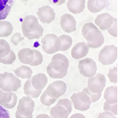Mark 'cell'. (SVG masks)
<instances>
[{"mask_svg": "<svg viewBox=\"0 0 120 118\" xmlns=\"http://www.w3.org/2000/svg\"><path fill=\"white\" fill-rule=\"evenodd\" d=\"M22 85L21 80L13 73L3 72L0 73V89L4 92H15Z\"/></svg>", "mask_w": 120, "mask_h": 118, "instance_id": "obj_1", "label": "cell"}, {"mask_svg": "<svg viewBox=\"0 0 120 118\" xmlns=\"http://www.w3.org/2000/svg\"><path fill=\"white\" fill-rule=\"evenodd\" d=\"M60 39L54 34H47L41 38V47L48 54H52L60 51Z\"/></svg>", "mask_w": 120, "mask_h": 118, "instance_id": "obj_2", "label": "cell"}, {"mask_svg": "<svg viewBox=\"0 0 120 118\" xmlns=\"http://www.w3.org/2000/svg\"><path fill=\"white\" fill-rule=\"evenodd\" d=\"M117 59V48L115 45H106L98 52V61L104 65H112Z\"/></svg>", "mask_w": 120, "mask_h": 118, "instance_id": "obj_3", "label": "cell"}, {"mask_svg": "<svg viewBox=\"0 0 120 118\" xmlns=\"http://www.w3.org/2000/svg\"><path fill=\"white\" fill-rule=\"evenodd\" d=\"M68 68L59 61H51L47 66V73L52 79H62L68 74Z\"/></svg>", "mask_w": 120, "mask_h": 118, "instance_id": "obj_4", "label": "cell"}, {"mask_svg": "<svg viewBox=\"0 0 120 118\" xmlns=\"http://www.w3.org/2000/svg\"><path fill=\"white\" fill-rule=\"evenodd\" d=\"M70 101L72 103V107L81 111H87L91 105L89 97L83 92H77L72 94L70 96Z\"/></svg>", "mask_w": 120, "mask_h": 118, "instance_id": "obj_5", "label": "cell"}, {"mask_svg": "<svg viewBox=\"0 0 120 118\" xmlns=\"http://www.w3.org/2000/svg\"><path fill=\"white\" fill-rule=\"evenodd\" d=\"M106 84L105 76L101 73H96L94 76L88 78L87 81V88L89 91L95 94H98L104 90Z\"/></svg>", "mask_w": 120, "mask_h": 118, "instance_id": "obj_6", "label": "cell"}, {"mask_svg": "<svg viewBox=\"0 0 120 118\" xmlns=\"http://www.w3.org/2000/svg\"><path fill=\"white\" fill-rule=\"evenodd\" d=\"M78 69L83 77L90 78L97 73V64L91 58H82L78 64Z\"/></svg>", "mask_w": 120, "mask_h": 118, "instance_id": "obj_7", "label": "cell"}, {"mask_svg": "<svg viewBox=\"0 0 120 118\" xmlns=\"http://www.w3.org/2000/svg\"><path fill=\"white\" fill-rule=\"evenodd\" d=\"M67 91V84L63 81H52V83H50L47 87V89L45 90L46 94L52 98H59L60 96H62Z\"/></svg>", "mask_w": 120, "mask_h": 118, "instance_id": "obj_8", "label": "cell"}, {"mask_svg": "<svg viewBox=\"0 0 120 118\" xmlns=\"http://www.w3.org/2000/svg\"><path fill=\"white\" fill-rule=\"evenodd\" d=\"M35 109V102L34 100L29 96H22L19 101L17 105V112H19L22 115H31L33 114Z\"/></svg>", "mask_w": 120, "mask_h": 118, "instance_id": "obj_9", "label": "cell"}, {"mask_svg": "<svg viewBox=\"0 0 120 118\" xmlns=\"http://www.w3.org/2000/svg\"><path fill=\"white\" fill-rule=\"evenodd\" d=\"M84 38L86 39L87 46L89 48H93V49H97L104 43V36L98 29L90 31L85 36Z\"/></svg>", "mask_w": 120, "mask_h": 118, "instance_id": "obj_10", "label": "cell"}, {"mask_svg": "<svg viewBox=\"0 0 120 118\" xmlns=\"http://www.w3.org/2000/svg\"><path fill=\"white\" fill-rule=\"evenodd\" d=\"M38 20L43 23H51L55 18V12L50 6H42L37 12Z\"/></svg>", "mask_w": 120, "mask_h": 118, "instance_id": "obj_11", "label": "cell"}, {"mask_svg": "<svg viewBox=\"0 0 120 118\" xmlns=\"http://www.w3.org/2000/svg\"><path fill=\"white\" fill-rule=\"evenodd\" d=\"M113 20L114 18L111 14L104 12L97 16L95 19V25L100 30H108L113 23Z\"/></svg>", "mask_w": 120, "mask_h": 118, "instance_id": "obj_12", "label": "cell"}, {"mask_svg": "<svg viewBox=\"0 0 120 118\" xmlns=\"http://www.w3.org/2000/svg\"><path fill=\"white\" fill-rule=\"evenodd\" d=\"M60 26L63 31L72 33L76 30V20L70 14H63L60 18Z\"/></svg>", "mask_w": 120, "mask_h": 118, "instance_id": "obj_13", "label": "cell"}, {"mask_svg": "<svg viewBox=\"0 0 120 118\" xmlns=\"http://www.w3.org/2000/svg\"><path fill=\"white\" fill-rule=\"evenodd\" d=\"M38 20L34 15H26L22 21V33H30L38 27Z\"/></svg>", "mask_w": 120, "mask_h": 118, "instance_id": "obj_14", "label": "cell"}, {"mask_svg": "<svg viewBox=\"0 0 120 118\" xmlns=\"http://www.w3.org/2000/svg\"><path fill=\"white\" fill-rule=\"evenodd\" d=\"M89 52V47L86 42H78L76 43L71 50V56L73 59H82L87 55Z\"/></svg>", "mask_w": 120, "mask_h": 118, "instance_id": "obj_15", "label": "cell"}, {"mask_svg": "<svg viewBox=\"0 0 120 118\" xmlns=\"http://www.w3.org/2000/svg\"><path fill=\"white\" fill-rule=\"evenodd\" d=\"M30 81H31L32 86L36 90H40V91H42L44 89V87L46 86V84L48 82V79H47L46 75L43 73H38V74L32 76Z\"/></svg>", "mask_w": 120, "mask_h": 118, "instance_id": "obj_16", "label": "cell"}, {"mask_svg": "<svg viewBox=\"0 0 120 118\" xmlns=\"http://www.w3.org/2000/svg\"><path fill=\"white\" fill-rule=\"evenodd\" d=\"M19 61L23 65H31L34 59V51L30 48H23L18 52Z\"/></svg>", "mask_w": 120, "mask_h": 118, "instance_id": "obj_17", "label": "cell"}, {"mask_svg": "<svg viewBox=\"0 0 120 118\" xmlns=\"http://www.w3.org/2000/svg\"><path fill=\"white\" fill-rule=\"evenodd\" d=\"M67 7L69 12L73 14H79L83 11L85 7L84 0H68L67 3Z\"/></svg>", "mask_w": 120, "mask_h": 118, "instance_id": "obj_18", "label": "cell"}, {"mask_svg": "<svg viewBox=\"0 0 120 118\" xmlns=\"http://www.w3.org/2000/svg\"><path fill=\"white\" fill-rule=\"evenodd\" d=\"M104 99L109 104L117 103V87L115 85L109 86L104 91Z\"/></svg>", "mask_w": 120, "mask_h": 118, "instance_id": "obj_19", "label": "cell"}, {"mask_svg": "<svg viewBox=\"0 0 120 118\" xmlns=\"http://www.w3.org/2000/svg\"><path fill=\"white\" fill-rule=\"evenodd\" d=\"M14 4V0H0V21L5 20Z\"/></svg>", "mask_w": 120, "mask_h": 118, "instance_id": "obj_20", "label": "cell"}, {"mask_svg": "<svg viewBox=\"0 0 120 118\" xmlns=\"http://www.w3.org/2000/svg\"><path fill=\"white\" fill-rule=\"evenodd\" d=\"M32 74H33V70L31 69V67L25 65L21 66L16 69H14V75L19 79H26V80L31 79Z\"/></svg>", "mask_w": 120, "mask_h": 118, "instance_id": "obj_21", "label": "cell"}, {"mask_svg": "<svg viewBox=\"0 0 120 118\" xmlns=\"http://www.w3.org/2000/svg\"><path fill=\"white\" fill-rule=\"evenodd\" d=\"M87 8L92 13H97L101 11L106 6V0H88Z\"/></svg>", "mask_w": 120, "mask_h": 118, "instance_id": "obj_22", "label": "cell"}, {"mask_svg": "<svg viewBox=\"0 0 120 118\" xmlns=\"http://www.w3.org/2000/svg\"><path fill=\"white\" fill-rule=\"evenodd\" d=\"M23 92L24 94L26 95V96H29L31 98H36L38 96H39L42 93V91L40 90H36L32 84H31V81L30 79L26 80V81L24 82V85H23Z\"/></svg>", "mask_w": 120, "mask_h": 118, "instance_id": "obj_23", "label": "cell"}, {"mask_svg": "<svg viewBox=\"0 0 120 118\" xmlns=\"http://www.w3.org/2000/svg\"><path fill=\"white\" fill-rule=\"evenodd\" d=\"M68 111L59 105H55L52 107L50 111V116L52 118H68Z\"/></svg>", "mask_w": 120, "mask_h": 118, "instance_id": "obj_24", "label": "cell"}, {"mask_svg": "<svg viewBox=\"0 0 120 118\" xmlns=\"http://www.w3.org/2000/svg\"><path fill=\"white\" fill-rule=\"evenodd\" d=\"M13 26L8 21H0V37H7L12 34Z\"/></svg>", "mask_w": 120, "mask_h": 118, "instance_id": "obj_25", "label": "cell"}, {"mask_svg": "<svg viewBox=\"0 0 120 118\" xmlns=\"http://www.w3.org/2000/svg\"><path fill=\"white\" fill-rule=\"evenodd\" d=\"M59 39H60V43H61V46H60V51H67L68 50L71 45H72V38L68 36V35H61L58 37Z\"/></svg>", "mask_w": 120, "mask_h": 118, "instance_id": "obj_26", "label": "cell"}, {"mask_svg": "<svg viewBox=\"0 0 120 118\" xmlns=\"http://www.w3.org/2000/svg\"><path fill=\"white\" fill-rule=\"evenodd\" d=\"M22 35H23V37H26V38H28V39L39 38V37H41L42 35H43V27L39 24L38 27L36 30H34V31H32V32H30V33H22Z\"/></svg>", "mask_w": 120, "mask_h": 118, "instance_id": "obj_27", "label": "cell"}, {"mask_svg": "<svg viewBox=\"0 0 120 118\" xmlns=\"http://www.w3.org/2000/svg\"><path fill=\"white\" fill-rule=\"evenodd\" d=\"M13 92H4L0 89V106H4L6 104H8L13 96Z\"/></svg>", "mask_w": 120, "mask_h": 118, "instance_id": "obj_28", "label": "cell"}, {"mask_svg": "<svg viewBox=\"0 0 120 118\" xmlns=\"http://www.w3.org/2000/svg\"><path fill=\"white\" fill-rule=\"evenodd\" d=\"M16 59V55H15V52L10 50V52H8V54H7L6 56L0 58V63L4 64V65H11L12 63H14Z\"/></svg>", "mask_w": 120, "mask_h": 118, "instance_id": "obj_29", "label": "cell"}, {"mask_svg": "<svg viewBox=\"0 0 120 118\" xmlns=\"http://www.w3.org/2000/svg\"><path fill=\"white\" fill-rule=\"evenodd\" d=\"M10 46L5 39H0V58L6 56L10 52Z\"/></svg>", "mask_w": 120, "mask_h": 118, "instance_id": "obj_30", "label": "cell"}, {"mask_svg": "<svg viewBox=\"0 0 120 118\" xmlns=\"http://www.w3.org/2000/svg\"><path fill=\"white\" fill-rule=\"evenodd\" d=\"M82 92H83L88 97H89V99H90V102L91 103H94V102H97L99 98H100V96H101V94L100 93H98V94H95V93H92L91 91H89L88 90V88L87 87H84L83 89H82Z\"/></svg>", "mask_w": 120, "mask_h": 118, "instance_id": "obj_31", "label": "cell"}, {"mask_svg": "<svg viewBox=\"0 0 120 118\" xmlns=\"http://www.w3.org/2000/svg\"><path fill=\"white\" fill-rule=\"evenodd\" d=\"M55 101H56V99H55V98H52V97H50V96L46 94L45 91H44L43 93H41V95H40V102H41V104H43L44 106H51V105L53 104Z\"/></svg>", "mask_w": 120, "mask_h": 118, "instance_id": "obj_32", "label": "cell"}, {"mask_svg": "<svg viewBox=\"0 0 120 118\" xmlns=\"http://www.w3.org/2000/svg\"><path fill=\"white\" fill-rule=\"evenodd\" d=\"M34 51V59H33V62L31 63L30 66H39L42 61H43V56L41 54V52L38 50H33Z\"/></svg>", "mask_w": 120, "mask_h": 118, "instance_id": "obj_33", "label": "cell"}, {"mask_svg": "<svg viewBox=\"0 0 120 118\" xmlns=\"http://www.w3.org/2000/svg\"><path fill=\"white\" fill-rule=\"evenodd\" d=\"M56 105H59V106L64 107V108L68 111V113H70V112L72 111V108H73V107H72V103H71L70 99H68V98L59 99Z\"/></svg>", "mask_w": 120, "mask_h": 118, "instance_id": "obj_34", "label": "cell"}, {"mask_svg": "<svg viewBox=\"0 0 120 118\" xmlns=\"http://www.w3.org/2000/svg\"><path fill=\"white\" fill-rule=\"evenodd\" d=\"M97 29H98V27H97L94 23H92V22H86V23H84V24L82 25V34L83 37H85V36H86L90 31L97 30Z\"/></svg>", "mask_w": 120, "mask_h": 118, "instance_id": "obj_35", "label": "cell"}, {"mask_svg": "<svg viewBox=\"0 0 120 118\" xmlns=\"http://www.w3.org/2000/svg\"><path fill=\"white\" fill-rule=\"evenodd\" d=\"M52 61H59L61 63H63L67 67H68V66H69V61L67 58V56H65L64 54H61V53H55V54H53V56L52 57Z\"/></svg>", "mask_w": 120, "mask_h": 118, "instance_id": "obj_36", "label": "cell"}, {"mask_svg": "<svg viewBox=\"0 0 120 118\" xmlns=\"http://www.w3.org/2000/svg\"><path fill=\"white\" fill-rule=\"evenodd\" d=\"M103 110H104V111L112 112L113 115L116 116V114H117V103L116 104H109L105 101L103 104Z\"/></svg>", "mask_w": 120, "mask_h": 118, "instance_id": "obj_37", "label": "cell"}, {"mask_svg": "<svg viewBox=\"0 0 120 118\" xmlns=\"http://www.w3.org/2000/svg\"><path fill=\"white\" fill-rule=\"evenodd\" d=\"M108 78H109L111 82H113V83L117 82V66H113L112 68L109 69Z\"/></svg>", "mask_w": 120, "mask_h": 118, "instance_id": "obj_38", "label": "cell"}, {"mask_svg": "<svg viewBox=\"0 0 120 118\" xmlns=\"http://www.w3.org/2000/svg\"><path fill=\"white\" fill-rule=\"evenodd\" d=\"M23 40V37L22 36V34L21 33H14L12 36H11V37H10V42L13 44V45H15V46H17L20 42H22Z\"/></svg>", "mask_w": 120, "mask_h": 118, "instance_id": "obj_39", "label": "cell"}, {"mask_svg": "<svg viewBox=\"0 0 120 118\" xmlns=\"http://www.w3.org/2000/svg\"><path fill=\"white\" fill-rule=\"evenodd\" d=\"M17 103H18V97H17V95L14 93V94H13V96H12L11 100H10L8 104L4 105V106H3V108H5L6 110H10V109H13V108L17 105Z\"/></svg>", "mask_w": 120, "mask_h": 118, "instance_id": "obj_40", "label": "cell"}, {"mask_svg": "<svg viewBox=\"0 0 120 118\" xmlns=\"http://www.w3.org/2000/svg\"><path fill=\"white\" fill-rule=\"evenodd\" d=\"M107 31H108V33H109L111 36H112V37H117V19H116V18H114L113 23L112 24V26H111Z\"/></svg>", "mask_w": 120, "mask_h": 118, "instance_id": "obj_41", "label": "cell"}, {"mask_svg": "<svg viewBox=\"0 0 120 118\" xmlns=\"http://www.w3.org/2000/svg\"><path fill=\"white\" fill-rule=\"evenodd\" d=\"M98 118H117L115 115H113L112 112H109V111H103L101 113L98 114Z\"/></svg>", "mask_w": 120, "mask_h": 118, "instance_id": "obj_42", "label": "cell"}, {"mask_svg": "<svg viewBox=\"0 0 120 118\" xmlns=\"http://www.w3.org/2000/svg\"><path fill=\"white\" fill-rule=\"evenodd\" d=\"M0 118H10L8 111L2 106H0Z\"/></svg>", "mask_w": 120, "mask_h": 118, "instance_id": "obj_43", "label": "cell"}, {"mask_svg": "<svg viewBox=\"0 0 120 118\" xmlns=\"http://www.w3.org/2000/svg\"><path fill=\"white\" fill-rule=\"evenodd\" d=\"M48 1L54 6H61L66 2V0H48Z\"/></svg>", "mask_w": 120, "mask_h": 118, "instance_id": "obj_44", "label": "cell"}, {"mask_svg": "<svg viewBox=\"0 0 120 118\" xmlns=\"http://www.w3.org/2000/svg\"><path fill=\"white\" fill-rule=\"evenodd\" d=\"M15 117L16 118H32L33 117V114H31V115H22V114H20L19 112H15Z\"/></svg>", "mask_w": 120, "mask_h": 118, "instance_id": "obj_45", "label": "cell"}, {"mask_svg": "<svg viewBox=\"0 0 120 118\" xmlns=\"http://www.w3.org/2000/svg\"><path fill=\"white\" fill-rule=\"evenodd\" d=\"M69 118H85V116L83 114H82V113H74Z\"/></svg>", "mask_w": 120, "mask_h": 118, "instance_id": "obj_46", "label": "cell"}, {"mask_svg": "<svg viewBox=\"0 0 120 118\" xmlns=\"http://www.w3.org/2000/svg\"><path fill=\"white\" fill-rule=\"evenodd\" d=\"M36 118H52L50 115H48V114H45V113H40V114H38Z\"/></svg>", "mask_w": 120, "mask_h": 118, "instance_id": "obj_47", "label": "cell"}]
</instances>
